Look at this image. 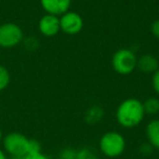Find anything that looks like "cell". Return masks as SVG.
Returning <instances> with one entry per match:
<instances>
[{
	"instance_id": "obj_17",
	"label": "cell",
	"mask_w": 159,
	"mask_h": 159,
	"mask_svg": "<svg viewBox=\"0 0 159 159\" xmlns=\"http://www.w3.org/2000/svg\"><path fill=\"white\" fill-rule=\"evenodd\" d=\"M152 152H154V148H152V146L150 145L148 142H146V143H142L139 147V155H142V156H144V157L150 156V155L152 154Z\"/></svg>"
},
{
	"instance_id": "obj_13",
	"label": "cell",
	"mask_w": 159,
	"mask_h": 159,
	"mask_svg": "<svg viewBox=\"0 0 159 159\" xmlns=\"http://www.w3.org/2000/svg\"><path fill=\"white\" fill-rule=\"evenodd\" d=\"M11 81V75L10 72L5 66L0 64V92L5 91L10 84Z\"/></svg>"
},
{
	"instance_id": "obj_4",
	"label": "cell",
	"mask_w": 159,
	"mask_h": 159,
	"mask_svg": "<svg viewBox=\"0 0 159 159\" xmlns=\"http://www.w3.org/2000/svg\"><path fill=\"white\" fill-rule=\"evenodd\" d=\"M30 139L19 132L8 133L3 136V150L11 157H24L29 154Z\"/></svg>"
},
{
	"instance_id": "obj_21",
	"label": "cell",
	"mask_w": 159,
	"mask_h": 159,
	"mask_svg": "<svg viewBox=\"0 0 159 159\" xmlns=\"http://www.w3.org/2000/svg\"><path fill=\"white\" fill-rule=\"evenodd\" d=\"M23 159H51V158L40 152H36V154H27L26 156L23 157Z\"/></svg>"
},
{
	"instance_id": "obj_1",
	"label": "cell",
	"mask_w": 159,
	"mask_h": 159,
	"mask_svg": "<svg viewBox=\"0 0 159 159\" xmlns=\"http://www.w3.org/2000/svg\"><path fill=\"white\" fill-rule=\"evenodd\" d=\"M145 116L143 102L134 97L123 99L116 110L117 122L124 129H133L139 125Z\"/></svg>"
},
{
	"instance_id": "obj_6",
	"label": "cell",
	"mask_w": 159,
	"mask_h": 159,
	"mask_svg": "<svg viewBox=\"0 0 159 159\" xmlns=\"http://www.w3.org/2000/svg\"><path fill=\"white\" fill-rule=\"evenodd\" d=\"M60 20V31H62L66 35H77L80 32H82L84 27V20L82 16L75 11L66 12L59 16Z\"/></svg>"
},
{
	"instance_id": "obj_19",
	"label": "cell",
	"mask_w": 159,
	"mask_h": 159,
	"mask_svg": "<svg viewBox=\"0 0 159 159\" xmlns=\"http://www.w3.org/2000/svg\"><path fill=\"white\" fill-rule=\"evenodd\" d=\"M152 86L154 92L159 95V69L156 71V72L152 73Z\"/></svg>"
},
{
	"instance_id": "obj_11",
	"label": "cell",
	"mask_w": 159,
	"mask_h": 159,
	"mask_svg": "<svg viewBox=\"0 0 159 159\" xmlns=\"http://www.w3.org/2000/svg\"><path fill=\"white\" fill-rule=\"evenodd\" d=\"M105 115L104 109L102 108L98 105H93L89 108H87V110L85 111L84 115V120L87 124H91V125H94V124L99 123L102 120Z\"/></svg>"
},
{
	"instance_id": "obj_18",
	"label": "cell",
	"mask_w": 159,
	"mask_h": 159,
	"mask_svg": "<svg viewBox=\"0 0 159 159\" xmlns=\"http://www.w3.org/2000/svg\"><path fill=\"white\" fill-rule=\"evenodd\" d=\"M42 152V145L37 139H30L29 144V154H36V152Z\"/></svg>"
},
{
	"instance_id": "obj_3",
	"label": "cell",
	"mask_w": 159,
	"mask_h": 159,
	"mask_svg": "<svg viewBox=\"0 0 159 159\" xmlns=\"http://www.w3.org/2000/svg\"><path fill=\"white\" fill-rule=\"evenodd\" d=\"M137 57L132 49L120 48L112 55L111 66L120 75H129L136 69Z\"/></svg>"
},
{
	"instance_id": "obj_14",
	"label": "cell",
	"mask_w": 159,
	"mask_h": 159,
	"mask_svg": "<svg viewBox=\"0 0 159 159\" xmlns=\"http://www.w3.org/2000/svg\"><path fill=\"white\" fill-rule=\"evenodd\" d=\"M22 44L27 51H35L39 47V40L35 37H27L23 39Z\"/></svg>"
},
{
	"instance_id": "obj_16",
	"label": "cell",
	"mask_w": 159,
	"mask_h": 159,
	"mask_svg": "<svg viewBox=\"0 0 159 159\" xmlns=\"http://www.w3.org/2000/svg\"><path fill=\"white\" fill-rule=\"evenodd\" d=\"M76 154L77 150H75L74 148L66 147L60 152V159H76Z\"/></svg>"
},
{
	"instance_id": "obj_9",
	"label": "cell",
	"mask_w": 159,
	"mask_h": 159,
	"mask_svg": "<svg viewBox=\"0 0 159 159\" xmlns=\"http://www.w3.org/2000/svg\"><path fill=\"white\" fill-rule=\"evenodd\" d=\"M136 69L146 74H152L159 69V59L150 53H145L137 58Z\"/></svg>"
},
{
	"instance_id": "obj_24",
	"label": "cell",
	"mask_w": 159,
	"mask_h": 159,
	"mask_svg": "<svg viewBox=\"0 0 159 159\" xmlns=\"http://www.w3.org/2000/svg\"><path fill=\"white\" fill-rule=\"evenodd\" d=\"M0 57H1V51H0Z\"/></svg>"
},
{
	"instance_id": "obj_7",
	"label": "cell",
	"mask_w": 159,
	"mask_h": 159,
	"mask_svg": "<svg viewBox=\"0 0 159 159\" xmlns=\"http://www.w3.org/2000/svg\"><path fill=\"white\" fill-rule=\"evenodd\" d=\"M38 31L45 37H53L60 32L59 16L44 14L38 21Z\"/></svg>"
},
{
	"instance_id": "obj_23",
	"label": "cell",
	"mask_w": 159,
	"mask_h": 159,
	"mask_svg": "<svg viewBox=\"0 0 159 159\" xmlns=\"http://www.w3.org/2000/svg\"><path fill=\"white\" fill-rule=\"evenodd\" d=\"M3 136H5V135H3L2 131H1V129H0V144L2 143V139H3Z\"/></svg>"
},
{
	"instance_id": "obj_20",
	"label": "cell",
	"mask_w": 159,
	"mask_h": 159,
	"mask_svg": "<svg viewBox=\"0 0 159 159\" xmlns=\"http://www.w3.org/2000/svg\"><path fill=\"white\" fill-rule=\"evenodd\" d=\"M150 33L155 38L159 39V19H156L154 22L150 24Z\"/></svg>"
},
{
	"instance_id": "obj_22",
	"label": "cell",
	"mask_w": 159,
	"mask_h": 159,
	"mask_svg": "<svg viewBox=\"0 0 159 159\" xmlns=\"http://www.w3.org/2000/svg\"><path fill=\"white\" fill-rule=\"evenodd\" d=\"M0 159H8L7 152H6L2 148H0Z\"/></svg>"
},
{
	"instance_id": "obj_8",
	"label": "cell",
	"mask_w": 159,
	"mask_h": 159,
	"mask_svg": "<svg viewBox=\"0 0 159 159\" xmlns=\"http://www.w3.org/2000/svg\"><path fill=\"white\" fill-rule=\"evenodd\" d=\"M39 3L47 14L61 16L70 10L72 0H39Z\"/></svg>"
},
{
	"instance_id": "obj_10",
	"label": "cell",
	"mask_w": 159,
	"mask_h": 159,
	"mask_svg": "<svg viewBox=\"0 0 159 159\" xmlns=\"http://www.w3.org/2000/svg\"><path fill=\"white\" fill-rule=\"evenodd\" d=\"M147 142L154 149L159 150V119H152L146 125L145 129Z\"/></svg>"
},
{
	"instance_id": "obj_2",
	"label": "cell",
	"mask_w": 159,
	"mask_h": 159,
	"mask_svg": "<svg viewBox=\"0 0 159 159\" xmlns=\"http://www.w3.org/2000/svg\"><path fill=\"white\" fill-rule=\"evenodd\" d=\"M99 150L107 158H118L124 152L126 142L124 136L117 131H108L99 139Z\"/></svg>"
},
{
	"instance_id": "obj_15",
	"label": "cell",
	"mask_w": 159,
	"mask_h": 159,
	"mask_svg": "<svg viewBox=\"0 0 159 159\" xmlns=\"http://www.w3.org/2000/svg\"><path fill=\"white\" fill-rule=\"evenodd\" d=\"M76 159H99L91 149L89 148H81L77 150Z\"/></svg>"
},
{
	"instance_id": "obj_12",
	"label": "cell",
	"mask_w": 159,
	"mask_h": 159,
	"mask_svg": "<svg viewBox=\"0 0 159 159\" xmlns=\"http://www.w3.org/2000/svg\"><path fill=\"white\" fill-rule=\"evenodd\" d=\"M145 115L155 116L159 112V98L158 97H149L143 102Z\"/></svg>"
},
{
	"instance_id": "obj_5",
	"label": "cell",
	"mask_w": 159,
	"mask_h": 159,
	"mask_svg": "<svg viewBox=\"0 0 159 159\" xmlns=\"http://www.w3.org/2000/svg\"><path fill=\"white\" fill-rule=\"evenodd\" d=\"M23 39V30L16 23L6 22L0 25V48H14L22 44Z\"/></svg>"
}]
</instances>
